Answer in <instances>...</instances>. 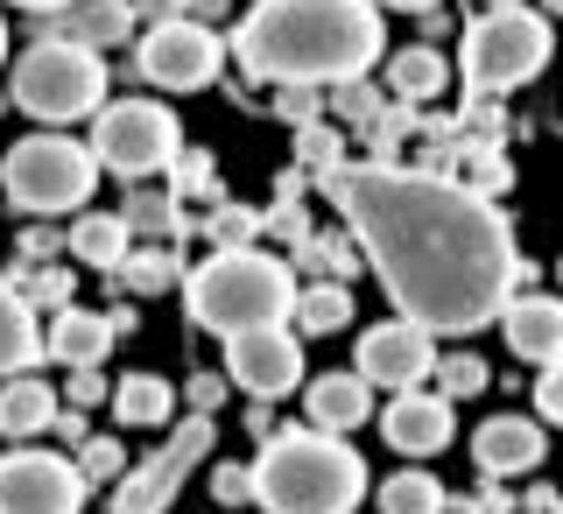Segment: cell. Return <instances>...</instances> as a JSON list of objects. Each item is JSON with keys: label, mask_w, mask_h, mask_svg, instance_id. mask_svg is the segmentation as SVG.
I'll list each match as a JSON object with an SVG mask.
<instances>
[{"label": "cell", "mask_w": 563, "mask_h": 514, "mask_svg": "<svg viewBox=\"0 0 563 514\" xmlns=\"http://www.w3.org/2000/svg\"><path fill=\"white\" fill-rule=\"evenodd\" d=\"M324 198L374 261L387 304L422 331H479L515 304L521 254L500 205L444 169L345 163L324 176Z\"/></svg>", "instance_id": "1"}, {"label": "cell", "mask_w": 563, "mask_h": 514, "mask_svg": "<svg viewBox=\"0 0 563 514\" xmlns=\"http://www.w3.org/2000/svg\"><path fill=\"white\" fill-rule=\"evenodd\" d=\"M240 70L268 85H345L380 64L387 29L374 0H254L233 35Z\"/></svg>", "instance_id": "2"}, {"label": "cell", "mask_w": 563, "mask_h": 514, "mask_svg": "<svg viewBox=\"0 0 563 514\" xmlns=\"http://www.w3.org/2000/svg\"><path fill=\"white\" fill-rule=\"evenodd\" d=\"M366 486V458L324 430H275L254 458V501L268 514H352Z\"/></svg>", "instance_id": "3"}, {"label": "cell", "mask_w": 563, "mask_h": 514, "mask_svg": "<svg viewBox=\"0 0 563 514\" xmlns=\"http://www.w3.org/2000/svg\"><path fill=\"white\" fill-rule=\"evenodd\" d=\"M296 269L261 247H219L211 261H198L184 282V304L205 331L233 339V331H254V325H282L296 317Z\"/></svg>", "instance_id": "4"}, {"label": "cell", "mask_w": 563, "mask_h": 514, "mask_svg": "<svg viewBox=\"0 0 563 514\" xmlns=\"http://www.w3.org/2000/svg\"><path fill=\"white\" fill-rule=\"evenodd\" d=\"M0 190L29 219H57L70 205H92L99 155H92V141H70V134H22L0 155Z\"/></svg>", "instance_id": "5"}, {"label": "cell", "mask_w": 563, "mask_h": 514, "mask_svg": "<svg viewBox=\"0 0 563 514\" xmlns=\"http://www.w3.org/2000/svg\"><path fill=\"white\" fill-rule=\"evenodd\" d=\"M14 106L43 128H70V120L106 106V64L99 50L70 43V35H43L14 57Z\"/></svg>", "instance_id": "6"}, {"label": "cell", "mask_w": 563, "mask_h": 514, "mask_svg": "<svg viewBox=\"0 0 563 514\" xmlns=\"http://www.w3.org/2000/svg\"><path fill=\"white\" fill-rule=\"evenodd\" d=\"M550 64V22L528 8H486L479 22H465V50H457V70H465V99H500L515 92L521 78Z\"/></svg>", "instance_id": "7"}, {"label": "cell", "mask_w": 563, "mask_h": 514, "mask_svg": "<svg viewBox=\"0 0 563 514\" xmlns=\"http://www.w3.org/2000/svg\"><path fill=\"white\" fill-rule=\"evenodd\" d=\"M92 155H99V169L141 184V176L169 169L176 155H184V134H176V113L163 99H120V106H99Z\"/></svg>", "instance_id": "8"}, {"label": "cell", "mask_w": 563, "mask_h": 514, "mask_svg": "<svg viewBox=\"0 0 563 514\" xmlns=\"http://www.w3.org/2000/svg\"><path fill=\"white\" fill-rule=\"evenodd\" d=\"M211 445H219V423H211V416H184V430H169L163 451L141 458V466H128V480L113 486V507H106V514H169L176 486L211 458Z\"/></svg>", "instance_id": "9"}, {"label": "cell", "mask_w": 563, "mask_h": 514, "mask_svg": "<svg viewBox=\"0 0 563 514\" xmlns=\"http://www.w3.org/2000/svg\"><path fill=\"white\" fill-rule=\"evenodd\" d=\"M225 64V35L198 22V14H163L141 35V78L163 85V92H205Z\"/></svg>", "instance_id": "10"}, {"label": "cell", "mask_w": 563, "mask_h": 514, "mask_svg": "<svg viewBox=\"0 0 563 514\" xmlns=\"http://www.w3.org/2000/svg\"><path fill=\"white\" fill-rule=\"evenodd\" d=\"M92 480L78 472V458L57 451H8L0 458V514H85Z\"/></svg>", "instance_id": "11"}, {"label": "cell", "mask_w": 563, "mask_h": 514, "mask_svg": "<svg viewBox=\"0 0 563 514\" xmlns=\"http://www.w3.org/2000/svg\"><path fill=\"white\" fill-rule=\"evenodd\" d=\"M225 381L246 387L254 402L296 395V381H303V346H296V331L289 325L233 331V339H225Z\"/></svg>", "instance_id": "12"}, {"label": "cell", "mask_w": 563, "mask_h": 514, "mask_svg": "<svg viewBox=\"0 0 563 514\" xmlns=\"http://www.w3.org/2000/svg\"><path fill=\"white\" fill-rule=\"evenodd\" d=\"M366 374V387H395V395H409L437 374V331H422L416 317H387L360 339V360H352Z\"/></svg>", "instance_id": "13"}, {"label": "cell", "mask_w": 563, "mask_h": 514, "mask_svg": "<svg viewBox=\"0 0 563 514\" xmlns=\"http://www.w3.org/2000/svg\"><path fill=\"white\" fill-rule=\"evenodd\" d=\"M542 451H550V430H542V416H493V423H479V437H472V458H479L486 480L536 472Z\"/></svg>", "instance_id": "14"}, {"label": "cell", "mask_w": 563, "mask_h": 514, "mask_svg": "<svg viewBox=\"0 0 563 514\" xmlns=\"http://www.w3.org/2000/svg\"><path fill=\"white\" fill-rule=\"evenodd\" d=\"M380 437H387V445H395L401 458H437V451L451 445V402H444V395H422V387H409V395L387 402Z\"/></svg>", "instance_id": "15"}, {"label": "cell", "mask_w": 563, "mask_h": 514, "mask_svg": "<svg viewBox=\"0 0 563 514\" xmlns=\"http://www.w3.org/2000/svg\"><path fill=\"white\" fill-rule=\"evenodd\" d=\"M113 339H120V310H78V304H70V310L49 317L43 352L78 374V367H99L106 352H113Z\"/></svg>", "instance_id": "16"}, {"label": "cell", "mask_w": 563, "mask_h": 514, "mask_svg": "<svg viewBox=\"0 0 563 514\" xmlns=\"http://www.w3.org/2000/svg\"><path fill=\"white\" fill-rule=\"evenodd\" d=\"M303 409H310V430L345 437V430H360V423H366V409H374V387H366L360 367H331V374H317L303 387Z\"/></svg>", "instance_id": "17"}, {"label": "cell", "mask_w": 563, "mask_h": 514, "mask_svg": "<svg viewBox=\"0 0 563 514\" xmlns=\"http://www.w3.org/2000/svg\"><path fill=\"white\" fill-rule=\"evenodd\" d=\"M500 331L515 346V360H536V367L563 360V304L556 296H515L500 310Z\"/></svg>", "instance_id": "18"}, {"label": "cell", "mask_w": 563, "mask_h": 514, "mask_svg": "<svg viewBox=\"0 0 563 514\" xmlns=\"http://www.w3.org/2000/svg\"><path fill=\"white\" fill-rule=\"evenodd\" d=\"M57 416H64V402L49 381H35V374L0 381V437H43V430H57Z\"/></svg>", "instance_id": "19"}, {"label": "cell", "mask_w": 563, "mask_h": 514, "mask_svg": "<svg viewBox=\"0 0 563 514\" xmlns=\"http://www.w3.org/2000/svg\"><path fill=\"white\" fill-rule=\"evenodd\" d=\"M35 360H43V331H35V310L22 304V289L8 282V269H0V381L35 374Z\"/></svg>", "instance_id": "20"}, {"label": "cell", "mask_w": 563, "mask_h": 514, "mask_svg": "<svg viewBox=\"0 0 563 514\" xmlns=\"http://www.w3.org/2000/svg\"><path fill=\"white\" fill-rule=\"evenodd\" d=\"M128 254H134L128 211H85V219L70 226V261H85V269L120 275V261H128Z\"/></svg>", "instance_id": "21"}, {"label": "cell", "mask_w": 563, "mask_h": 514, "mask_svg": "<svg viewBox=\"0 0 563 514\" xmlns=\"http://www.w3.org/2000/svg\"><path fill=\"white\" fill-rule=\"evenodd\" d=\"M49 35H70V43H85V50H113V43L134 35V0H78L70 22L49 29Z\"/></svg>", "instance_id": "22"}, {"label": "cell", "mask_w": 563, "mask_h": 514, "mask_svg": "<svg viewBox=\"0 0 563 514\" xmlns=\"http://www.w3.org/2000/svg\"><path fill=\"white\" fill-rule=\"evenodd\" d=\"M113 416L128 430H163L176 416V387L163 374H128V381H113Z\"/></svg>", "instance_id": "23"}, {"label": "cell", "mask_w": 563, "mask_h": 514, "mask_svg": "<svg viewBox=\"0 0 563 514\" xmlns=\"http://www.w3.org/2000/svg\"><path fill=\"white\" fill-rule=\"evenodd\" d=\"M444 78H451V70H444V57H437V50H401V57L395 64H387V92H395V99H437V92H444Z\"/></svg>", "instance_id": "24"}, {"label": "cell", "mask_w": 563, "mask_h": 514, "mask_svg": "<svg viewBox=\"0 0 563 514\" xmlns=\"http://www.w3.org/2000/svg\"><path fill=\"white\" fill-rule=\"evenodd\" d=\"M352 325V289L345 282H317V289L296 296V331L324 339V331H345Z\"/></svg>", "instance_id": "25"}, {"label": "cell", "mask_w": 563, "mask_h": 514, "mask_svg": "<svg viewBox=\"0 0 563 514\" xmlns=\"http://www.w3.org/2000/svg\"><path fill=\"white\" fill-rule=\"evenodd\" d=\"M444 480H430V472H409L401 466L395 480H380V514H444Z\"/></svg>", "instance_id": "26"}, {"label": "cell", "mask_w": 563, "mask_h": 514, "mask_svg": "<svg viewBox=\"0 0 563 514\" xmlns=\"http://www.w3.org/2000/svg\"><path fill=\"white\" fill-rule=\"evenodd\" d=\"M120 282H128L134 296H163L176 282V254H169V247H134V254L120 261Z\"/></svg>", "instance_id": "27"}, {"label": "cell", "mask_w": 563, "mask_h": 514, "mask_svg": "<svg viewBox=\"0 0 563 514\" xmlns=\"http://www.w3.org/2000/svg\"><path fill=\"white\" fill-rule=\"evenodd\" d=\"M78 472L92 486H106V480H128V451L113 445V437H85L78 445Z\"/></svg>", "instance_id": "28"}, {"label": "cell", "mask_w": 563, "mask_h": 514, "mask_svg": "<svg viewBox=\"0 0 563 514\" xmlns=\"http://www.w3.org/2000/svg\"><path fill=\"white\" fill-rule=\"evenodd\" d=\"M176 198H155V190H141V198H128V226L134 233H184V211H169Z\"/></svg>", "instance_id": "29"}, {"label": "cell", "mask_w": 563, "mask_h": 514, "mask_svg": "<svg viewBox=\"0 0 563 514\" xmlns=\"http://www.w3.org/2000/svg\"><path fill=\"white\" fill-rule=\"evenodd\" d=\"M457 184L479 190V198H500V190H507V163H500L493 149H465V163H457Z\"/></svg>", "instance_id": "30"}, {"label": "cell", "mask_w": 563, "mask_h": 514, "mask_svg": "<svg viewBox=\"0 0 563 514\" xmlns=\"http://www.w3.org/2000/svg\"><path fill=\"white\" fill-rule=\"evenodd\" d=\"M14 289H22L29 310H49V317L70 310V275H64V269H35L29 282H14Z\"/></svg>", "instance_id": "31"}, {"label": "cell", "mask_w": 563, "mask_h": 514, "mask_svg": "<svg viewBox=\"0 0 563 514\" xmlns=\"http://www.w3.org/2000/svg\"><path fill=\"white\" fill-rule=\"evenodd\" d=\"M169 184H176V205H198V198H211V155L184 149V155L169 163Z\"/></svg>", "instance_id": "32"}, {"label": "cell", "mask_w": 563, "mask_h": 514, "mask_svg": "<svg viewBox=\"0 0 563 514\" xmlns=\"http://www.w3.org/2000/svg\"><path fill=\"white\" fill-rule=\"evenodd\" d=\"M254 233H261V211H240V205L211 211V240L219 247H254Z\"/></svg>", "instance_id": "33"}, {"label": "cell", "mask_w": 563, "mask_h": 514, "mask_svg": "<svg viewBox=\"0 0 563 514\" xmlns=\"http://www.w3.org/2000/svg\"><path fill=\"white\" fill-rule=\"evenodd\" d=\"M437 374H444V402H465V395H479V387H486V360H472V352H465V360H444Z\"/></svg>", "instance_id": "34"}, {"label": "cell", "mask_w": 563, "mask_h": 514, "mask_svg": "<svg viewBox=\"0 0 563 514\" xmlns=\"http://www.w3.org/2000/svg\"><path fill=\"white\" fill-rule=\"evenodd\" d=\"M211 501L219 507L254 501V466H211Z\"/></svg>", "instance_id": "35"}, {"label": "cell", "mask_w": 563, "mask_h": 514, "mask_svg": "<svg viewBox=\"0 0 563 514\" xmlns=\"http://www.w3.org/2000/svg\"><path fill=\"white\" fill-rule=\"evenodd\" d=\"M310 269H324V282H345L360 254H352V240H310Z\"/></svg>", "instance_id": "36"}, {"label": "cell", "mask_w": 563, "mask_h": 514, "mask_svg": "<svg viewBox=\"0 0 563 514\" xmlns=\"http://www.w3.org/2000/svg\"><path fill=\"white\" fill-rule=\"evenodd\" d=\"M296 163H310V169H324V176L345 169V163H339V134H331V128H310L303 141H296Z\"/></svg>", "instance_id": "37"}, {"label": "cell", "mask_w": 563, "mask_h": 514, "mask_svg": "<svg viewBox=\"0 0 563 514\" xmlns=\"http://www.w3.org/2000/svg\"><path fill=\"white\" fill-rule=\"evenodd\" d=\"M536 416H542V423H563V360L542 367V381H536Z\"/></svg>", "instance_id": "38"}, {"label": "cell", "mask_w": 563, "mask_h": 514, "mask_svg": "<svg viewBox=\"0 0 563 514\" xmlns=\"http://www.w3.org/2000/svg\"><path fill=\"white\" fill-rule=\"evenodd\" d=\"M99 402H113L106 374H99V367H78V374H70V409H99Z\"/></svg>", "instance_id": "39"}, {"label": "cell", "mask_w": 563, "mask_h": 514, "mask_svg": "<svg viewBox=\"0 0 563 514\" xmlns=\"http://www.w3.org/2000/svg\"><path fill=\"white\" fill-rule=\"evenodd\" d=\"M219 402H225V381L219 374H198V381H190V409H198V416H211Z\"/></svg>", "instance_id": "40"}, {"label": "cell", "mask_w": 563, "mask_h": 514, "mask_svg": "<svg viewBox=\"0 0 563 514\" xmlns=\"http://www.w3.org/2000/svg\"><path fill=\"white\" fill-rule=\"evenodd\" d=\"M374 8H401V14H430L437 0H374Z\"/></svg>", "instance_id": "41"}, {"label": "cell", "mask_w": 563, "mask_h": 514, "mask_svg": "<svg viewBox=\"0 0 563 514\" xmlns=\"http://www.w3.org/2000/svg\"><path fill=\"white\" fill-rule=\"evenodd\" d=\"M14 8H35V14H57V8H78V0H14Z\"/></svg>", "instance_id": "42"}, {"label": "cell", "mask_w": 563, "mask_h": 514, "mask_svg": "<svg viewBox=\"0 0 563 514\" xmlns=\"http://www.w3.org/2000/svg\"><path fill=\"white\" fill-rule=\"evenodd\" d=\"M0 64H8V22H0Z\"/></svg>", "instance_id": "43"}, {"label": "cell", "mask_w": 563, "mask_h": 514, "mask_svg": "<svg viewBox=\"0 0 563 514\" xmlns=\"http://www.w3.org/2000/svg\"><path fill=\"white\" fill-rule=\"evenodd\" d=\"M486 8H521V0H486Z\"/></svg>", "instance_id": "44"}, {"label": "cell", "mask_w": 563, "mask_h": 514, "mask_svg": "<svg viewBox=\"0 0 563 514\" xmlns=\"http://www.w3.org/2000/svg\"><path fill=\"white\" fill-rule=\"evenodd\" d=\"M542 8H550V14H563V0H542Z\"/></svg>", "instance_id": "45"}, {"label": "cell", "mask_w": 563, "mask_h": 514, "mask_svg": "<svg viewBox=\"0 0 563 514\" xmlns=\"http://www.w3.org/2000/svg\"><path fill=\"white\" fill-rule=\"evenodd\" d=\"M556 275H563V261H556Z\"/></svg>", "instance_id": "46"}, {"label": "cell", "mask_w": 563, "mask_h": 514, "mask_svg": "<svg viewBox=\"0 0 563 514\" xmlns=\"http://www.w3.org/2000/svg\"><path fill=\"white\" fill-rule=\"evenodd\" d=\"M556 514H563V501H556Z\"/></svg>", "instance_id": "47"}]
</instances>
